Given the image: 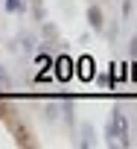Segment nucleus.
Masks as SVG:
<instances>
[{"mask_svg": "<svg viewBox=\"0 0 137 149\" xmlns=\"http://www.w3.org/2000/svg\"><path fill=\"white\" fill-rule=\"evenodd\" d=\"M108 137L111 143H120V146H131V132H128V117L122 108H114L111 111V120H108Z\"/></svg>", "mask_w": 137, "mask_h": 149, "instance_id": "1", "label": "nucleus"}, {"mask_svg": "<svg viewBox=\"0 0 137 149\" xmlns=\"http://www.w3.org/2000/svg\"><path fill=\"white\" fill-rule=\"evenodd\" d=\"M88 18H91V26H93L96 32H102V26H105V15H102V9H99V6H91V9H88Z\"/></svg>", "mask_w": 137, "mask_h": 149, "instance_id": "2", "label": "nucleus"}, {"mask_svg": "<svg viewBox=\"0 0 137 149\" xmlns=\"http://www.w3.org/2000/svg\"><path fill=\"white\" fill-rule=\"evenodd\" d=\"M131 6H134L131 0H122V18H125V21H128V15H131Z\"/></svg>", "mask_w": 137, "mask_h": 149, "instance_id": "3", "label": "nucleus"}, {"mask_svg": "<svg viewBox=\"0 0 137 149\" xmlns=\"http://www.w3.org/2000/svg\"><path fill=\"white\" fill-rule=\"evenodd\" d=\"M128 56H131V58H137V35L131 38V47H128Z\"/></svg>", "mask_w": 137, "mask_h": 149, "instance_id": "4", "label": "nucleus"}]
</instances>
